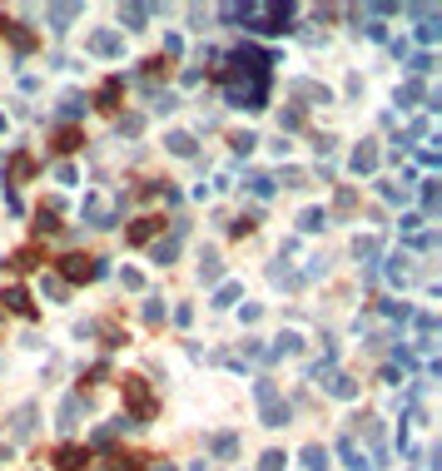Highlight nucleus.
Instances as JSON below:
<instances>
[{"label":"nucleus","mask_w":442,"mask_h":471,"mask_svg":"<svg viewBox=\"0 0 442 471\" xmlns=\"http://www.w3.org/2000/svg\"><path fill=\"white\" fill-rule=\"evenodd\" d=\"M124 397L135 402V417H139V422H150V417H154V402H150V392H144V382H139V377H124Z\"/></svg>","instance_id":"obj_1"},{"label":"nucleus","mask_w":442,"mask_h":471,"mask_svg":"<svg viewBox=\"0 0 442 471\" xmlns=\"http://www.w3.org/2000/svg\"><path fill=\"white\" fill-rule=\"evenodd\" d=\"M100 268H95V258H80V253H70V258H65V278H75V283H80V278H95Z\"/></svg>","instance_id":"obj_2"},{"label":"nucleus","mask_w":442,"mask_h":471,"mask_svg":"<svg viewBox=\"0 0 442 471\" xmlns=\"http://www.w3.org/2000/svg\"><path fill=\"white\" fill-rule=\"evenodd\" d=\"M55 466H60V471H80V466H85V452H80V446H60V452H55Z\"/></svg>","instance_id":"obj_3"},{"label":"nucleus","mask_w":442,"mask_h":471,"mask_svg":"<svg viewBox=\"0 0 442 471\" xmlns=\"http://www.w3.org/2000/svg\"><path fill=\"white\" fill-rule=\"evenodd\" d=\"M5 303H10L15 313H30V298H25V293H20V288H10V293H5Z\"/></svg>","instance_id":"obj_4"}]
</instances>
